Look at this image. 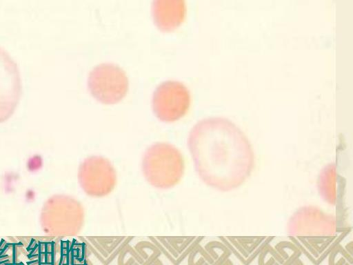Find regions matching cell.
Listing matches in <instances>:
<instances>
[{
    "label": "cell",
    "mask_w": 353,
    "mask_h": 265,
    "mask_svg": "<svg viewBox=\"0 0 353 265\" xmlns=\"http://www.w3.org/2000/svg\"><path fill=\"white\" fill-rule=\"evenodd\" d=\"M188 146L199 178L221 191L241 186L254 168V153L249 139L224 117L199 121L190 131Z\"/></svg>",
    "instance_id": "cell-1"
},
{
    "label": "cell",
    "mask_w": 353,
    "mask_h": 265,
    "mask_svg": "<svg viewBox=\"0 0 353 265\" xmlns=\"http://www.w3.org/2000/svg\"><path fill=\"white\" fill-rule=\"evenodd\" d=\"M141 170L152 186L163 190L171 188L180 182L184 175V159L174 145L157 142L150 146L143 153Z\"/></svg>",
    "instance_id": "cell-2"
},
{
    "label": "cell",
    "mask_w": 353,
    "mask_h": 265,
    "mask_svg": "<svg viewBox=\"0 0 353 265\" xmlns=\"http://www.w3.org/2000/svg\"><path fill=\"white\" fill-rule=\"evenodd\" d=\"M40 225L50 236L67 237L77 235L85 222L84 208L75 197L54 195L43 203L40 213Z\"/></svg>",
    "instance_id": "cell-3"
},
{
    "label": "cell",
    "mask_w": 353,
    "mask_h": 265,
    "mask_svg": "<svg viewBox=\"0 0 353 265\" xmlns=\"http://www.w3.org/2000/svg\"><path fill=\"white\" fill-rule=\"evenodd\" d=\"M88 88L92 96L99 102L117 104L126 95L128 77L124 70L114 63H100L90 72Z\"/></svg>",
    "instance_id": "cell-4"
},
{
    "label": "cell",
    "mask_w": 353,
    "mask_h": 265,
    "mask_svg": "<svg viewBox=\"0 0 353 265\" xmlns=\"http://www.w3.org/2000/svg\"><path fill=\"white\" fill-rule=\"evenodd\" d=\"M188 88L178 81L161 83L154 90L152 106L155 116L163 122H174L184 117L190 106Z\"/></svg>",
    "instance_id": "cell-5"
},
{
    "label": "cell",
    "mask_w": 353,
    "mask_h": 265,
    "mask_svg": "<svg viewBox=\"0 0 353 265\" xmlns=\"http://www.w3.org/2000/svg\"><path fill=\"white\" fill-rule=\"evenodd\" d=\"M78 181L83 192L93 197L109 195L114 188L117 172L112 163L101 156L85 158L78 169Z\"/></svg>",
    "instance_id": "cell-6"
},
{
    "label": "cell",
    "mask_w": 353,
    "mask_h": 265,
    "mask_svg": "<svg viewBox=\"0 0 353 265\" xmlns=\"http://www.w3.org/2000/svg\"><path fill=\"white\" fill-rule=\"evenodd\" d=\"M22 81L19 65L10 53L0 46V124L15 112L22 96Z\"/></svg>",
    "instance_id": "cell-7"
},
{
    "label": "cell",
    "mask_w": 353,
    "mask_h": 265,
    "mask_svg": "<svg viewBox=\"0 0 353 265\" xmlns=\"http://www.w3.org/2000/svg\"><path fill=\"white\" fill-rule=\"evenodd\" d=\"M336 226L331 215L315 206H304L289 219L288 232L292 236H329L335 233Z\"/></svg>",
    "instance_id": "cell-8"
},
{
    "label": "cell",
    "mask_w": 353,
    "mask_h": 265,
    "mask_svg": "<svg viewBox=\"0 0 353 265\" xmlns=\"http://www.w3.org/2000/svg\"><path fill=\"white\" fill-rule=\"evenodd\" d=\"M185 0H152L151 12L156 26L161 31H172L179 26L186 15Z\"/></svg>",
    "instance_id": "cell-9"
},
{
    "label": "cell",
    "mask_w": 353,
    "mask_h": 265,
    "mask_svg": "<svg viewBox=\"0 0 353 265\" xmlns=\"http://www.w3.org/2000/svg\"><path fill=\"white\" fill-rule=\"evenodd\" d=\"M319 193L323 199L334 205L336 200V166L330 164L325 166L318 179Z\"/></svg>",
    "instance_id": "cell-10"
}]
</instances>
